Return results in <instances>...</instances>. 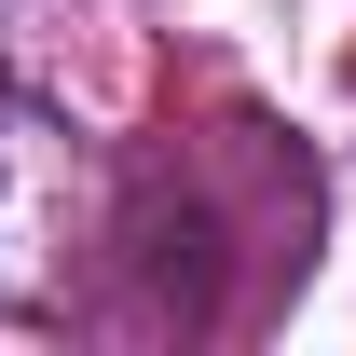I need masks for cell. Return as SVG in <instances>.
Segmentation results:
<instances>
[{"mask_svg": "<svg viewBox=\"0 0 356 356\" xmlns=\"http://www.w3.org/2000/svg\"><path fill=\"white\" fill-rule=\"evenodd\" d=\"M96 220V151L69 110H42L28 83H0V315L55 302V274Z\"/></svg>", "mask_w": 356, "mask_h": 356, "instance_id": "obj_1", "label": "cell"}, {"mask_svg": "<svg viewBox=\"0 0 356 356\" xmlns=\"http://www.w3.org/2000/svg\"><path fill=\"white\" fill-rule=\"evenodd\" d=\"M14 28H28V0H0V55H14Z\"/></svg>", "mask_w": 356, "mask_h": 356, "instance_id": "obj_2", "label": "cell"}]
</instances>
